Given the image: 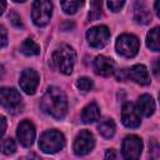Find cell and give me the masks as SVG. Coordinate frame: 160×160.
Instances as JSON below:
<instances>
[{
	"instance_id": "cell-1",
	"label": "cell",
	"mask_w": 160,
	"mask_h": 160,
	"mask_svg": "<svg viewBox=\"0 0 160 160\" xmlns=\"http://www.w3.org/2000/svg\"><path fill=\"white\" fill-rule=\"evenodd\" d=\"M41 109L55 119H62L68 110L66 96L62 90L56 86H50L40 100Z\"/></svg>"
},
{
	"instance_id": "cell-2",
	"label": "cell",
	"mask_w": 160,
	"mask_h": 160,
	"mask_svg": "<svg viewBox=\"0 0 160 160\" xmlns=\"http://www.w3.org/2000/svg\"><path fill=\"white\" fill-rule=\"evenodd\" d=\"M75 59H76L75 50L66 44H62L59 48H56V50L52 52V56H51L52 64L65 75H69L72 72Z\"/></svg>"
},
{
	"instance_id": "cell-3",
	"label": "cell",
	"mask_w": 160,
	"mask_h": 160,
	"mask_svg": "<svg viewBox=\"0 0 160 160\" xmlns=\"http://www.w3.org/2000/svg\"><path fill=\"white\" fill-rule=\"evenodd\" d=\"M65 145L64 135L58 130H49L42 132L39 140V146L44 152L54 154L60 151Z\"/></svg>"
},
{
	"instance_id": "cell-4",
	"label": "cell",
	"mask_w": 160,
	"mask_h": 160,
	"mask_svg": "<svg viewBox=\"0 0 160 160\" xmlns=\"http://www.w3.org/2000/svg\"><path fill=\"white\" fill-rule=\"evenodd\" d=\"M0 105L5 108L9 112H19L22 108V98L20 92L12 88L0 89Z\"/></svg>"
},
{
	"instance_id": "cell-5",
	"label": "cell",
	"mask_w": 160,
	"mask_h": 160,
	"mask_svg": "<svg viewBox=\"0 0 160 160\" xmlns=\"http://www.w3.org/2000/svg\"><path fill=\"white\" fill-rule=\"evenodd\" d=\"M52 14V4L50 0H35L31 10V19L35 25L45 26L49 24Z\"/></svg>"
},
{
	"instance_id": "cell-6",
	"label": "cell",
	"mask_w": 160,
	"mask_h": 160,
	"mask_svg": "<svg viewBox=\"0 0 160 160\" xmlns=\"http://www.w3.org/2000/svg\"><path fill=\"white\" fill-rule=\"evenodd\" d=\"M116 51L124 58H134L139 51V40L135 35L122 34L116 40Z\"/></svg>"
},
{
	"instance_id": "cell-7",
	"label": "cell",
	"mask_w": 160,
	"mask_h": 160,
	"mask_svg": "<svg viewBox=\"0 0 160 160\" xmlns=\"http://www.w3.org/2000/svg\"><path fill=\"white\" fill-rule=\"evenodd\" d=\"M109 38H110V31L105 25L94 26V28L89 29L86 32V39H88L90 46H92L95 49L104 48L108 44Z\"/></svg>"
},
{
	"instance_id": "cell-8",
	"label": "cell",
	"mask_w": 160,
	"mask_h": 160,
	"mask_svg": "<svg viewBox=\"0 0 160 160\" xmlns=\"http://www.w3.org/2000/svg\"><path fill=\"white\" fill-rule=\"evenodd\" d=\"M94 145H95V140H94L92 134L88 130H81L74 140L72 149L76 155L82 156V155L89 154L92 150Z\"/></svg>"
},
{
	"instance_id": "cell-9",
	"label": "cell",
	"mask_w": 160,
	"mask_h": 160,
	"mask_svg": "<svg viewBox=\"0 0 160 160\" xmlns=\"http://www.w3.org/2000/svg\"><path fill=\"white\" fill-rule=\"evenodd\" d=\"M122 156L125 159H139L142 151V141L136 135H129L122 141Z\"/></svg>"
},
{
	"instance_id": "cell-10",
	"label": "cell",
	"mask_w": 160,
	"mask_h": 160,
	"mask_svg": "<svg viewBox=\"0 0 160 160\" xmlns=\"http://www.w3.org/2000/svg\"><path fill=\"white\" fill-rule=\"evenodd\" d=\"M121 120L126 128H138L141 122L140 112L132 102H126L121 110Z\"/></svg>"
},
{
	"instance_id": "cell-11",
	"label": "cell",
	"mask_w": 160,
	"mask_h": 160,
	"mask_svg": "<svg viewBox=\"0 0 160 160\" xmlns=\"http://www.w3.org/2000/svg\"><path fill=\"white\" fill-rule=\"evenodd\" d=\"M39 74L35 70L28 69L24 70L20 75V80H19V85L20 88L29 95L34 94L36 91V88L39 85Z\"/></svg>"
},
{
	"instance_id": "cell-12",
	"label": "cell",
	"mask_w": 160,
	"mask_h": 160,
	"mask_svg": "<svg viewBox=\"0 0 160 160\" xmlns=\"http://www.w3.org/2000/svg\"><path fill=\"white\" fill-rule=\"evenodd\" d=\"M18 138L21 145H24L25 148H29L32 145L35 139V128L29 120H24L20 122L18 128Z\"/></svg>"
},
{
	"instance_id": "cell-13",
	"label": "cell",
	"mask_w": 160,
	"mask_h": 160,
	"mask_svg": "<svg viewBox=\"0 0 160 160\" xmlns=\"http://www.w3.org/2000/svg\"><path fill=\"white\" fill-rule=\"evenodd\" d=\"M128 79H131L139 85H149L150 84V76L144 65H134L130 69H126Z\"/></svg>"
},
{
	"instance_id": "cell-14",
	"label": "cell",
	"mask_w": 160,
	"mask_h": 160,
	"mask_svg": "<svg viewBox=\"0 0 160 160\" xmlns=\"http://www.w3.org/2000/svg\"><path fill=\"white\" fill-rule=\"evenodd\" d=\"M114 61L104 55L96 56V59L94 60V69L95 72L98 75L101 76H110L114 72Z\"/></svg>"
},
{
	"instance_id": "cell-15",
	"label": "cell",
	"mask_w": 160,
	"mask_h": 160,
	"mask_svg": "<svg viewBox=\"0 0 160 160\" xmlns=\"http://www.w3.org/2000/svg\"><path fill=\"white\" fill-rule=\"evenodd\" d=\"M134 20L139 24H148L151 21V14L146 4L141 0H136L134 4Z\"/></svg>"
},
{
	"instance_id": "cell-16",
	"label": "cell",
	"mask_w": 160,
	"mask_h": 160,
	"mask_svg": "<svg viewBox=\"0 0 160 160\" xmlns=\"http://www.w3.org/2000/svg\"><path fill=\"white\" fill-rule=\"evenodd\" d=\"M138 110L139 112H141L145 116H151L155 111V101L152 99V96L144 94L139 98L138 100Z\"/></svg>"
},
{
	"instance_id": "cell-17",
	"label": "cell",
	"mask_w": 160,
	"mask_h": 160,
	"mask_svg": "<svg viewBox=\"0 0 160 160\" xmlns=\"http://www.w3.org/2000/svg\"><path fill=\"white\" fill-rule=\"evenodd\" d=\"M100 118V109L95 102H91L89 105H86L81 112V120L85 124H90L94 122L96 120H99Z\"/></svg>"
},
{
	"instance_id": "cell-18",
	"label": "cell",
	"mask_w": 160,
	"mask_h": 160,
	"mask_svg": "<svg viewBox=\"0 0 160 160\" xmlns=\"http://www.w3.org/2000/svg\"><path fill=\"white\" fill-rule=\"evenodd\" d=\"M98 130L104 138L109 139L115 134V124L111 119H105L100 121V124L98 125Z\"/></svg>"
},
{
	"instance_id": "cell-19",
	"label": "cell",
	"mask_w": 160,
	"mask_h": 160,
	"mask_svg": "<svg viewBox=\"0 0 160 160\" xmlns=\"http://www.w3.org/2000/svg\"><path fill=\"white\" fill-rule=\"evenodd\" d=\"M20 50H21L22 54L29 55V56H31V55H38V54L40 52L39 45H38L35 41H32L31 39H26V40L21 44Z\"/></svg>"
},
{
	"instance_id": "cell-20",
	"label": "cell",
	"mask_w": 160,
	"mask_h": 160,
	"mask_svg": "<svg viewBox=\"0 0 160 160\" xmlns=\"http://www.w3.org/2000/svg\"><path fill=\"white\" fill-rule=\"evenodd\" d=\"M146 44L151 50L159 51V49H160V45H159V28H154L149 31V34L146 36Z\"/></svg>"
},
{
	"instance_id": "cell-21",
	"label": "cell",
	"mask_w": 160,
	"mask_h": 160,
	"mask_svg": "<svg viewBox=\"0 0 160 160\" xmlns=\"http://www.w3.org/2000/svg\"><path fill=\"white\" fill-rule=\"evenodd\" d=\"M84 4V0H61V8L66 14H75Z\"/></svg>"
},
{
	"instance_id": "cell-22",
	"label": "cell",
	"mask_w": 160,
	"mask_h": 160,
	"mask_svg": "<svg viewBox=\"0 0 160 160\" xmlns=\"http://www.w3.org/2000/svg\"><path fill=\"white\" fill-rule=\"evenodd\" d=\"M101 6H102V0H91L90 11H89V15H88L90 21H95L96 19L100 18V15H101Z\"/></svg>"
},
{
	"instance_id": "cell-23",
	"label": "cell",
	"mask_w": 160,
	"mask_h": 160,
	"mask_svg": "<svg viewBox=\"0 0 160 160\" xmlns=\"http://www.w3.org/2000/svg\"><path fill=\"white\" fill-rule=\"evenodd\" d=\"M16 150V144L12 139H5L1 141L0 144V151L5 155H10V154H14Z\"/></svg>"
},
{
	"instance_id": "cell-24",
	"label": "cell",
	"mask_w": 160,
	"mask_h": 160,
	"mask_svg": "<svg viewBox=\"0 0 160 160\" xmlns=\"http://www.w3.org/2000/svg\"><path fill=\"white\" fill-rule=\"evenodd\" d=\"M76 86H78V89L80 91L88 92V91H90L92 89V81L89 78H80L76 81Z\"/></svg>"
},
{
	"instance_id": "cell-25",
	"label": "cell",
	"mask_w": 160,
	"mask_h": 160,
	"mask_svg": "<svg viewBox=\"0 0 160 160\" xmlns=\"http://www.w3.org/2000/svg\"><path fill=\"white\" fill-rule=\"evenodd\" d=\"M124 2H125V0H108V6L110 10L116 12L124 6Z\"/></svg>"
},
{
	"instance_id": "cell-26",
	"label": "cell",
	"mask_w": 160,
	"mask_h": 160,
	"mask_svg": "<svg viewBox=\"0 0 160 160\" xmlns=\"http://www.w3.org/2000/svg\"><path fill=\"white\" fill-rule=\"evenodd\" d=\"M9 19H10V21H11V24H12L14 26L21 28V20H20V16H19V14H18L16 11H10Z\"/></svg>"
},
{
	"instance_id": "cell-27",
	"label": "cell",
	"mask_w": 160,
	"mask_h": 160,
	"mask_svg": "<svg viewBox=\"0 0 160 160\" xmlns=\"http://www.w3.org/2000/svg\"><path fill=\"white\" fill-rule=\"evenodd\" d=\"M6 44H8V31L2 25H0V49L4 48Z\"/></svg>"
},
{
	"instance_id": "cell-28",
	"label": "cell",
	"mask_w": 160,
	"mask_h": 160,
	"mask_svg": "<svg viewBox=\"0 0 160 160\" xmlns=\"http://www.w3.org/2000/svg\"><path fill=\"white\" fill-rule=\"evenodd\" d=\"M116 79H118V80H121V81H125V80L128 79L126 69H121V70H118V71H116Z\"/></svg>"
},
{
	"instance_id": "cell-29",
	"label": "cell",
	"mask_w": 160,
	"mask_h": 160,
	"mask_svg": "<svg viewBox=\"0 0 160 160\" xmlns=\"http://www.w3.org/2000/svg\"><path fill=\"white\" fill-rule=\"evenodd\" d=\"M6 125H8V122H6V119L4 118V116H0V138L5 134V130H6Z\"/></svg>"
},
{
	"instance_id": "cell-30",
	"label": "cell",
	"mask_w": 160,
	"mask_h": 160,
	"mask_svg": "<svg viewBox=\"0 0 160 160\" xmlns=\"http://www.w3.org/2000/svg\"><path fill=\"white\" fill-rule=\"evenodd\" d=\"M116 158V154L114 152V150H108L106 154H105V159H115Z\"/></svg>"
},
{
	"instance_id": "cell-31",
	"label": "cell",
	"mask_w": 160,
	"mask_h": 160,
	"mask_svg": "<svg viewBox=\"0 0 160 160\" xmlns=\"http://www.w3.org/2000/svg\"><path fill=\"white\" fill-rule=\"evenodd\" d=\"M5 8H6V1L5 0H0V15L5 11Z\"/></svg>"
},
{
	"instance_id": "cell-32",
	"label": "cell",
	"mask_w": 160,
	"mask_h": 160,
	"mask_svg": "<svg viewBox=\"0 0 160 160\" xmlns=\"http://www.w3.org/2000/svg\"><path fill=\"white\" fill-rule=\"evenodd\" d=\"M159 1L160 0H155V12H156V15H159Z\"/></svg>"
},
{
	"instance_id": "cell-33",
	"label": "cell",
	"mask_w": 160,
	"mask_h": 160,
	"mask_svg": "<svg viewBox=\"0 0 160 160\" xmlns=\"http://www.w3.org/2000/svg\"><path fill=\"white\" fill-rule=\"evenodd\" d=\"M154 74L158 76V60H156L155 64H154Z\"/></svg>"
},
{
	"instance_id": "cell-34",
	"label": "cell",
	"mask_w": 160,
	"mask_h": 160,
	"mask_svg": "<svg viewBox=\"0 0 160 160\" xmlns=\"http://www.w3.org/2000/svg\"><path fill=\"white\" fill-rule=\"evenodd\" d=\"M12 1H15V2H24L25 0H12Z\"/></svg>"
}]
</instances>
